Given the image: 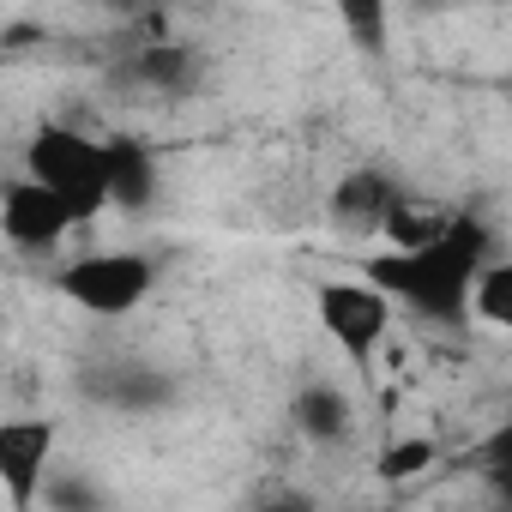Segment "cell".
Wrapping results in <instances>:
<instances>
[{
	"mask_svg": "<svg viewBox=\"0 0 512 512\" xmlns=\"http://www.w3.org/2000/svg\"><path fill=\"white\" fill-rule=\"evenodd\" d=\"M49 494V512H103V494L85 482V476H61L43 488Z\"/></svg>",
	"mask_w": 512,
	"mask_h": 512,
	"instance_id": "14",
	"label": "cell"
},
{
	"mask_svg": "<svg viewBox=\"0 0 512 512\" xmlns=\"http://www.w3.org/2000/svg\"><path fill=\"white\" fill-rule=\"evenodd\" d=\"M314 314L326 326V338H338L344 362L374 380V350L386 344V326H392V302L368 284V278H332V284H314Z\"/></svg>",
	"mask_w": 512,
	"mask_h": 512,
	"instance_id": "4",
	"label": "cell"
},
{
	"mask_svg": "<svg viewBox=\"0 0 512 512\" xmlns=\"http://www.w3.org/2000/svg\"><path fill=\"white\" fill-rule=\"evenodd\" d=\"M344 31L356 37V49H386V7L356 0V7H344Z\"/></svg>",
	"mask_w": 512,
	"mask_h": 512,
	"instance_id": "15",
	"label": "cell"
},
{
	"mask_svg": "<svg viewBox=\"0 0 512 512\" xmlns=\"http://www.w3.org/2000/svg\"><path fill=\"white\" fill-rule=\"evenodd\" d=\"M127 79L145 85V91H187L193 85V49H181V43H145V49H133Z\"/></svg>",
	"mask_w": 512,
	"mask_h": 512,
	"instance_id": "11",
	"label": "cell"
},
{
	"mask_svg": "<svg viewBox=\"0 0 512 512\" xmlns=\"http://www.w3.org/2000/svg\"><path fill=\"white\" fill-rule=\"evenodd\" d=\"M49 458H55V422L49 416H13L0 422V482H7V506L31 512L49 488Z\"/></svg>",
	"mask_w": 512,
	"mask_h": 512,
	"instance_id": "5",
	"label": "cell"
},
{
	"mask_svg": "<svg viewBox=\"0 0 512 512\" xmlns=\"http://www.w3.org/2000/svg\"><path fill=\"white\" fill-rule=\"evenodd\" d=\"M392 205H398L392 175H380V169H350V175L332 187V199H326V223H332L338 235L374 241V235H386Z\"/></svg>",
	"mask_w": 512,
	"mask_h": 512,
	"instance_id": "7",
	"label": "cell"
},
{
	"mask_svg": "<svg viewBox=\"0 0 512 512\" xmlns=\"http://www.w3.org/2000/svg\"><path fill=\"white\" fill-rule=\"evenodd\" d=\"M476 464H482V470H512V422H500V428L476 446Z\"/></svg>",
	"mask_w": 512,
	"mask_h": 512,
	"instance_id": "16",
	"label": "cell"
},
{
	"mask_svg": "<svg viewBox=\"0 0 512 512\" xmlns=\"http://www.w3.org/2000/svg\"><path fill=\"white\" fill-rule=\"evenodd\" d=\"M0 229H7L13 253H55L79 223H73V211H67L43 181L19 175L7 193H0Z\"/></svg>",
	"mask_w": 512,
	"mask_h": 512,
	"instance_id": "6",
	"label": "cell"
},
{
	"mask_svg": "<svg viewBox=\"0 0 512 512\" xmlns=\"http://www.w3.org/2000/svg\"><path fill=\"white\" fill-rule=\"evenodd\" d=\"M103 163H109V205L115 211H145L157 199V157L139 139H103Z\"/></svg>",
	"mask_w": 512,
	"mask_h": 512,
	"instance_id": "8",
	"label": "cell"
},
{
	"mask_svg": "<svg viewBox=\"0 0 512 512\" xmlns=\"http://www.w3.org/2000/svg\"><path fill=\"white\" fill-rule=\"evenodd\" d=\"M49 284L73 308H85L97 320H121V314H133L157 290V260H151V253H127V247L121 253H85V260L61 266Z\"/></svg>",
	"mask_w": 512,
	"mask_h": 512,
	"instance_id": "3",
	"label": "cell"
},
{
	"mask_svg": "<svg viewBox=\"0 0 512 512\" xmlns=\"http://www.w3.org/2000/svg\"><path fill=\"white\" fill-rule=\"evenodd\" d=\"M488 247H494L488 223L476 211H458V223L434 247H416V253H392V247L362 253V278L386 302H398V308H410V314H422L434 326H464L470 302H476V284L494 266Z\"/></svg>",
	"mask_w": 512,
	"mask_h": 512,
	"instance_id": "1",
	"label": "cell"
},
{
	"mask_svg": "<svg viewBox=\"0 0 512 512\" xmlns=\"http://www.w3.org/2000/svg\"><path fill=\"white\" fill-rule=\"evenodd\" d=\"M253 512H314V500H308L302 488H278V494H266Z\"/></svg>",
	"mask_w": 512,
	"mask_h": 512,
	"instance_id": "17",
	"label": "cell"
},
{
	"mask_svg": "<svg viewBox=\"0 0 512 512\" xmlns=\"http://www.w3.org/2000/svg\"><path fill=\"white\" fill-rule=\"evenodd\" d=\"M470 320L512 332V260H494V266L482 272V284H476V302H470Z\"/></svg>",
	"mask_w": 512,
	"mask_h": 512,
	"instance_id": "12",
	"label": "cell"
},
{
	"mask_svg": "<svg viewBox=\"0 0 512 512\" xmlns=\"http://www.w3.org/2000/svg\"><path fill=\"white\" fill-rule=\"evenodd\" d=\"M434 464V440H392L380 452V482H410Z\"/></svg>",
	"mask_w": 512,
	"mask_h": 512,
	"instance_id": "13",
	"label": "cell"
},
{
	"mask_svg": "<svg viewBox=\"0 0 512 512\" xmlns=\"http://www.w3.org/2000/svg\"><path fill=\"white\" fill-rule=\"evenodd\" d=\"M452 223H458L452 205H434V199H422V193H398V205H392V217H386V247H392V253L434 247V241H446Z\"/></svg>",
	"mask_w": 512,
	"mask_h": 512,
	"instance_id": "9",
	"label": "cell"
},
{
	"mask_svg": "<svg viewBox=\"0 0 512 512\" xmlns=\"http://www.w3.org/2000/svg\"><path fill=\"white\" fill-rule=\"evenodd\" d=\"M25 175H31V181H43V187L73 211V223H79V229H85V223H97L103 211H115V205H109V163H103V139H91V133H79V127H61V121L37 127V133H31V145H25Z\"/></svg>",
	"mask_w": 512,
	"mask_h": 512,
	"instance_id": "2",
	"label": "cell"
},
{
	"mask_svg": "<svg viewBox=\"0 0 512 512\" xmlns=\"http://www.w3.org/2000/svg\"><path fill=\"white\" fill-rule=\"evenodd\" d=\"M290 410H296V428H302L314 446H338V440H350V428H356V410H350V398H344L338 386H302Z\"/></svg>",
	"mask_w": 512,
	"mask_h": 512,
	"instance_id": "10",
	"label": "cell"
}]
</instances>
